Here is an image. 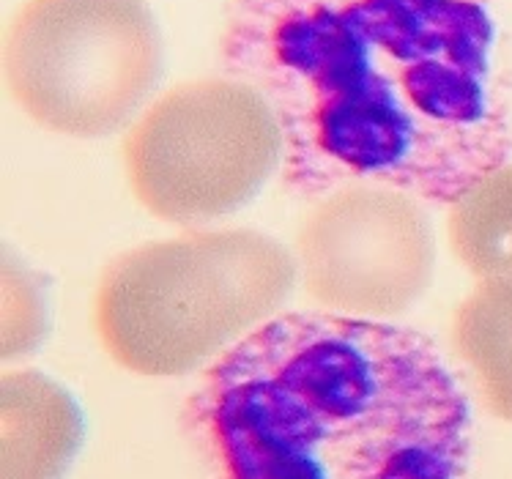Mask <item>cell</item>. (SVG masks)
Segmentation results:
<instances>
[{"instance_id":"10","label":"cell","mask_w":512,"mask_h":479,"mask_svg":"<svg viewBox=\"0 0 512 479\" xmlns=\"http://www.w3.org/2000/svg\"><path fill=\"white\" fill-rule=\"evenodd\" d=\"M50 329L47 291L14 252H3V362H17L44 343Z\"/></svg>"},{"instance_id":"2","label":"cell","mask_w":512,"mask_h":479,"mask_svg":"<svg viewBox=\"0 0 512 479\" xmlns=\"http://www.w3.org/2000/svg\"><path fill=\"white\" fill-rule=\"evenodd\" d=\"M184 433L203 479H463L471 408L428 337L313 310L206 367Z\"/></svg>"},{"instance_id":"9","label":"cell","mask_w":512,"mask_h":479,"mask_svg":"<svg viewBox=\"0 0 512 479\" xmlns=\"http://www.w3.org/2000/svg\"><path fill=\"white\" fill-rule=\"evenodd\" d=\"M455 261L477 282L512 277V165L480 178L447 214Z\"/></svg>"},{"instance_id":"5","label":"cell","mask_w":512,"mask_h":479,"mask_svg":"<svg viewBox=\"0 0 512 479\" xmlns=\"http://www.w3.org/2000/svg\"><path fill=\"white\" fill-rule=\"evenodd\" d=\"M121 165L151 217L198 228L244 209L283 170L274 110L236 77H200L159 94L126 129Z\"/></svg>"},{"instance_id":"1","label":"cell","mask_w":512,"mask_h":479,"mask_svg":"<svg viewBox=\"0 0 512 479\" xmlns=\"http://www.w3.org/2000/svg\"><path fill=\"white\" fill-rule=\"evenodd\" d=\"M225 72L269 102L285 187L455 203L510 162L493 0H228Z\"/></svg>"},{"instance_id":"3","label":"cell","mask_w":512,"mask_h":479,"mask_svg":"<svg viewBox=\"0 0 512 479\" xmlns=\"http://www.w3.org/2000/svg\"><path fill=\"white\" fill-rule=\"evenodd\" d=\"M296 258L250 228L187 230L121 252L96 280L91 329L107 359L143 378L214 365L280 315Z\"/></svg>"},{"instance_id":"7","label":"cell","mask_w":512,"mask_h":479,"mask_svg":"<svg viewBox=\"0 0 512 479\" xmlns=\"http://www.w3.org/2000/svg\"><path fill=\"white\" fill-rule=\"evenodd\" d=\"M0 422V479H63L85 441L77 400L39 370L3 373Z\"/></svg>"},{"instance_id":"4","label":"cell","mask_w":512,"mask_h":479,"mask_svg":"<svg viewBox=\"0 0 512 479\" xmlns=\"http://www.w3.org/2000/svg\"><path fill=\"white\" fill-rule=\"evenodd\" d=\"M159 74L162 31L146 0H22L3 31L11 102L53 135H113Z\"/></svg>"},{"instance_id":"6","label":"cell","mask_w":512,"mask_h":479,"mask_svg":"<svg viewBox=\"0 0 512 479\" xmlns=\"http://www.w3.org/2000/svg\"><path fill=\"white\" fill-rule=\"evenodd\" d=\"M293 258L304 296L324 313L389 321L430 288L436 241L419 198L351 184L307 211Z\"/></svg>"},{"instance_id":"8","label":"cell","mask_w":512,"mask_h":479,"mask_svg":"<svg viewBox=\"0 0 512 479\" xmlns=\"http://www.w3.org/2000/svg\"><path fill=\"white\" fill-rule=\"evenodd\" d=\"M450 343L482 406L512 425V277L474 285L452 313Z\"/></svg>"}]
</instances>
